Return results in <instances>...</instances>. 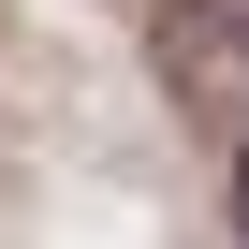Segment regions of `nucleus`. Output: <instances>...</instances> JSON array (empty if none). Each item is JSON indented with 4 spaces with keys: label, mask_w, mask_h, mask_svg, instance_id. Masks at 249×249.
I'll list each match as a JSON object with an SVG mask.
<instances>
[{
    "label": "nucleus",
    "mask_w": 249,
    "mask_h": 249,
    "mask_svg": "<svg viewBox=\"0 0 249 249\" xmlns=\"http://www.w3.org/2000/svg\"><path fill=\"white\" fill-rule=\"evenodd\" d=\"M176 30H205V44H249V0H176Z\"/></svg>",
    "instance_id": "obj_1"
},
{
    "label": "nucleus",
    "mask_w": 249,
    "mask_h": 249,
    "mask_svg": "<svg viewBox=\"0 0 249 249\" xmlns=\"http://www.w3.org/2000/svg\"><path fill=\"white\" fill-rule=\"evenodd\" d=\"M234 234H249V147H234Z\"/></svg>",
    "instance_id": "obj_2"
}]
</instances>
